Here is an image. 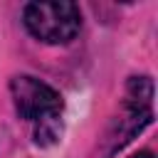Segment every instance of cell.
I'll list each match as a JSON object with an SVG mask.
<instances>
[{
  "label": "cell",
  "mask_w": 158,
  "mask_h": 158,
  "mask_svg": "<svg viewBox=\"0 0 158 158\" xmlns=\"http://www.w3.org/2000/svg\"><path fill=\"white\" fill-rule=\"evenodd\" d=\"M27 32L44 44H67L81 30V10L74 2H30L22 12Z\"/></svg>",
  "instance_id": "cell-3"
},
{
  "label": "cell",
  "mask_w": 158,
  "mask_h": 158,
  "mask_svg": "<svg viewBox=\"0 0 158 158\" xmlns=\"http://www.w3.org/2000/svg\"><path fill=\"white\" fill-rule=\"evenodd\" d=\"M10 96L20 118L37 126L35 141L40 146H49L59 138L64 101L54 86L30 74H15L10 79Z\"/></svg>",
  "instance_id": "cell-1"
},
{
  "label": "cell",
  "mask_w": 158,
  "mask_h": 158,
  "mask_svg": "<svg viewBox=\"0 0 158 158\" xmlns=\"http://www.w3.org/2000/svg\"><path fill=\"white\" fill-rule=\"evenodd\" d=\"M151 121H153V81L151 77H131L126 84L123 114L111 126L106 136V146L99 151L96 158H111L136 133H141Z\"/></svg>",
  "instance_id": "cell-2"
},
{
  "label": "cell",
  "mask_w": 158,
  "mask_h": 158,
  "mask_svg": "<svg viewBox=\"0 0 158 158\" xmlns=\"http://www.w3.org/2000/svg\"><path fill=\"white\" fill-rule=\"evenodd\" d=\"M128 158H153V153H151V151H138V153H133V156H128Z\"/></svg>",
  "instance_id": "cell-4"
}]
</instances>
